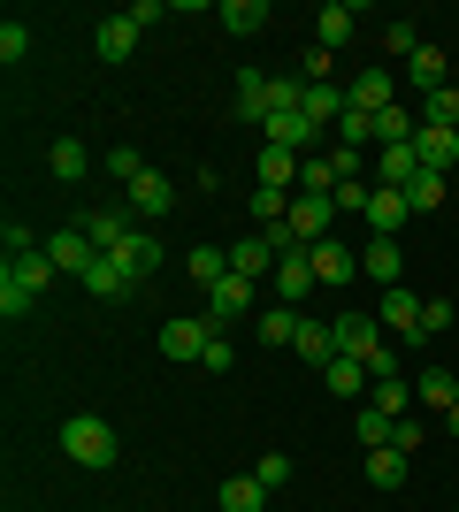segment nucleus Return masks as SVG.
Masks as SVG:
<instances>
[{"mask_svg":"<svg viewBox=\"0 0 459 512\" xmlns=\"http://www.w3.org/2000/svg\"><path fill=\"white\" fill-rule=\"evenodd\" d=\"M337 352L360 360L368 375H398V352L383 344V321L375 314H337Z\"/></svg>","mask_w":459,"mask_h":512,"instance_id":"obj_1","label":"nucleus"},{"mask_svg":"<svg viewBox=\"0 0 459 512\" xmlns=\"http://www.w3.org/2000/svg\"><path fill=\"white\" fill-rule=\"evenodd\" d=\"M62 451L77 459V467H115V428L100 421V413H69L62 421Z\"/></svg>","mask_w":459,"mask_h":512,"instance_id":"obj_2","label":"nucleus"},{"mask_svg":"<svg viewBox=\"0 0 459 512\" xmlns=\"http://www.w3.org/2000/svg\"><path fill=\"white\" fill-rule=\"evenodd\" d=\"M207 344H215V321H199V314H176V321H161V352L169 360H207Z\"/></svg>","mask_w":459,"mask_h":512,"instance_id":"obj_3","label":"nucleus"},{"mask_svg":"<svg viewBox=\"0 0 459 512\" xmlns=\"http://www.w3.org/2000/svg\"><path fill=\"white\" fill-rule=\"evenodd\" d=\"M138 31H146L138 8H115V16H100V31H92V54H100V62H131V54H138Z\"/></svg>","mask_w":459,"mask_h":512,"instance_id":"obj_4","label":"nucleus"},{"mask_svg":"<svg viewBox=\"0 0 459 512\" xmlns=\"http://www.w3.org/2000/svg\"><path fill=\"white\" fill-rule=\"evenodd\" d=\"M314 138H322V130L306 123V107H276V115L261 123V146H284V153H299V161H306V146H314Z\"/></svg>","mask_w":459,"mask_h":512,"instance_id":"obj_5","label":"nucleus"},{"mask_svg":"<svg viewBox=\"0 0 459 512\" xmlns=\"http://www.w3.org/2000/svg\"><path fill=\"white\" fill-rule=\"evenodd\" d=\"M345 107H360V115H383V107H398V77H391L383 62L360 69V77L345 85Z\"/></svg>","mask_w":459,"mask_h":512,"instance_id":"obj_6","label":"nucleus"},{"mask_svg":"<svg viewBox=\"0 0 459 512\" xmlns=\"http://www.w3.org/2000/svg\"><path fill=\"white\" fill-rule=\"evenodd\" d=\"M108 260H115V268H123V276L138 283V291H146V276L161 268V237H153V230H131V237H123V245H115Z\"/></svg>","mask_w":459,"mask_h":512,"instance_id":"obj_7","label":"nucleus"},{"mask_svg":"<svg viewBox=\"0 0 459 512\" xmlns=\"http://www.w3.org/2000/svg\"><path fill=\"white\" fill-rule=\"evenodd\" d=\"M253 291H261V283H245V276H222L215 291H207V321H215V329L245 321V314H253Z\"/></svg>","mask_w":459,"mask_h":512,"instance_id":"obj_8","label":"nucleus"},{"mask_svg":"<svg viewBox=\"0 0 459 512\" xmlns=\"http://www.w3.org/2000/svg\"><path fill=\"white\" fill-rule=\"evenodd\" d=\"M406 214H414V199L391 192V184H375V192H368V214H360V222H368V237H398V230H406Z\"/></svg>","mask_w":459,"mask_h":512,"instance_id":"obj_9","label":"nucleus"},{"mask_svg":"<svg viewBox=\"0 0 459 512\" xmlns=\"http://www.w3.org/2000/svg\"><path fill=\"white\" fill-rule=\"evenodd\" d=\"M46 260H54L62 276H85L92 260H100V245H92L85 230H54V237H46Z\"/></svg>","mask_w":459,"mask_h":512,"instance_id":"obj_10","label":"nucleus"},{"mask_svg":"<svg viewBox=\"0 0 459 512\" xmlns=\"http://www.w3.org/2000/svg\"><path fill=\"white\" fill-rule=\"evenodd\" d=\"M230 276H245V283L276 276V245H268V230H253V237H238V245H230Z\"/></svg>","mask_w":459,"mask_h":512,"instance_id":"obj_11","label":"nucleus"},{"mask_svg":"<svg viewBox=\"0 0 459 512\" xmlns=\"http://www.w3.org/2000/svg\"><path fill=\"white\" fill-rule=\"evenodd\" d=\"M360 276H375L383 291L406 283V253H398V237H368V253H360Z\"/></svg>","mask_w":459,"mask_h":512,"instance_id":"obj_12","label":"nucleus"},{"mask_svg":"<svg viewBox=\"0 0 459 512\" xmlns=\"http://www.w3.org/2000/svg\"><path fill=\"white\" fill-rule=\"evenodd\" d=\"M414 153H421V169H429V176H444V169L459 161V130H444V123H421V130H414Z\"/></svg>","mask_w":459,"mask_h":512,"instance_id":"obj_13","label":"nucleus"},{"mask_svg":"<svg viewBox=\"0 0 459 512\" xmlns=\"http://www.w3.org/2000/svg\"><path fill=\"white\" fill-rule=\"evenodd\" d=\"M245 115V123H268V115H276V77H261V69H245L238 77V100H230Z\"/></svg>","mask_w":459,"mask_h":512,"instance_id":"obj_14","label":"nucleus"},{"mask_svg":"<svg viewBox=\"0 0 459 512\" xmlns=\"http://www.w3.org/2000/svg\"><path fill=\"white\" fill-rule=\"evenodd\" d=\"M306 260H314V283H352V276H360V253H352V245H337V237H322Z\"/></svg>","mask_w":459,"mask_h":512,"instance_id":"obj_15","label":"nucleus"},{"mask_svg":"<svg viewBox=\"0 0 459 512\" xmlns=\"http://www.w3.org/2000/svg\"><path fill=\"white\" fill-rule=\"evenodd\" d=\"M329 222H337V207H329V199H314V192H291V230H299L306 245H322V237H329Z\"/></svg>","mask_w":459,"mask_h":512,"instance_id":"obj_16","label":"nucleus"},{"mask_svg":"<svg viewBox=\"0 0 459 512\" xmlns=\"http://www.w3.org/2000/svg\"><path fill=\"white\" fill-rule=\"evenodd\" d=\"M421 306H429V299H414L406 283H398V291H383V329H398L406 344H421Z\"/></svg>","mask_w":459,"mask_h":512,"instance_id":"obj_17","label":"nucleus"},{"mask_svg":"<svg viewBox=\"0 0 459 512\" xmlns=\"http://www.w3.org/2000/svg\"><path fill=\"white\" fill-rule=\"evenodd\" d=\"M352 31H360V8H352V0H329V8H322V23H314V46H329V54H337V46H345Z\"/></svg>","mask_w":459,"mask_h":512,"instance_id":"obj_18","label":"nucleus"},{"mask_svg":"<svg viewBox=\"0 0 459 512\" xmlns=\"http://www.w3.org/2000/svg\"><path fill=\"white\" fill-rule=\"evenodd\" d=\"M77 283H85L92 299H108V306H115V299H131V291H138V283H131V276H123V268H115V260H108V253L92 260V268H85V276H77Z\"/></svg>","mask_w":459,"mask_h":512,"instance_id":"obj_19","label":"nucleus"},{"mask_svg":"<svg viewBox=\"0 0 459 512\" xmlns=\"http://www.w3.org/2000/svg\"><path fill=\"white\" fill-rule=\"evenodd\" d=\"M306 367H329L337 360V321H299V344H291Z\"/></svg>","mask_w":459,"mask_h":512,"instance_id":"obj_20","label":"nucleus"},{"mask_svg":"<svg viewBox=\"0 0 459 512\" xmlns=\"http://www.w3.org/2000/svg\"><path fill=\"white\" fill-rule=\"evenodd\" d=\"M131 207H138V214H176V184H169L161 169H146V176L131 184Z\"/></svg>","mask_w":459,"mask_h":512,"instance_id":"obj_21","label":"nucleus"},{"mask_svg":"<svg viewBox=\"0 0 459 512\" xmlns=\"http://www.w3.org/2000/svg\"><path fill=\"white\" fill-rule=\"evenodd\" d=\"M77 230H85L92 245H100V253H115V245H123V237L138 230V222H131V214H123V207H108V214H85V222H77Z\"/></svg>","mask_w":459,"mask_h":512,"instance_id":"obj_22","label":"nucleus"},{"mask_svg":"<svg viewBox=\"0 0 459 512\" xmlns=\"http://www.w3.org/2000/svg\"><path fill=\"white\" fill-rule=\"evenodd\" d=\"M306 123L314 130H337V115H345V85H306Z\"/></svg>","mask_w":459,"mask_h":512,"instance_id":"obj_23","label":"nucleus"},{"mask_svg":"<svg viewBox=\"0 0 459 512\" xmlns=\"http://www.w3.org/2000/svg\"><path fill=\"white\" fill-rule=\"evenodd\" d=\"M215 23L230 31V39H253V31L268 23V8H261V0H222V8H215Z\"/></svg>","mask_w":459,"mask_h":512,"instance_id":"obj_24","label":"nucleus"},{"mask_svg":"<svg viewBox=\"0 0 459 512\" xmlns=\"http://www.w3.org/2000/svg\"><path fill=\"white\" fill-rule=\"evenodd\" d=\"M0 276H16L23 291H46V283L62 276V268H54V260H46V245H39V253H16V260H8V268H0Z\"/></svg>","mask_w":459,"mask_h":512,"instance_id":"obj_25","label":"nucleus"},{"mask_svg":"<svg viewBox=\"0 0 459 512\" xmlns=\"http://www.w3.org/2000/svg\"><path fill=\"white\" fill-rule=\"evenodd\" d=\"M314 291V260H276V306H299Z\"/></svg>","mask_w":459,"mask_h":512,"instance_id":"obj_26","label":"nucleus"},{"mask_svg":"<svg viewBox=\"0 0 459 512\" xmlns=\"http://www.w3.org/2000/svg\"><path fill=\"white\" fill-rule=\"evenodd\" d=\"M322 383L337 390V398H360V390H375V375H368V367H360V360H345V352H337V360L322 367Z\"/></svg>","mask_w":459,"mask_h":512,"instance_id":"obj_27","label":"nucleus"},{"mask_svg":"<svg viewBox=\"0 0 459 512\" xmlns=\"http://www.w3.org/2000/svg\"><path fill=\"white\" fill-rule=\"evenodd\" d=\"M261 505H268L261 474H230V482H222V512H261Z\"/></svg>","mask_w":459,"mask_h":512,"instance_id":"obj_28","label":"nucleus"},{"mask_svg":"<svg viewBox=\"0 0 459 512\" xmlns=\"http://www.w3.org/2000/svg\"><path fill=\"white\" fill-rule=\"evenodd\" d=\"M299 192H314V199L337 192V153H306L299 161Z\"/></svg>","mask_w":459,"mask_h":512,"instance_id":"obj_29","label":"nucleus"},{"mask_svg":"<svg viewBox=\"0 0 459 512\" xmlns=\"http://www.w3.org/2000/svg\"><path fill=\"white\" fill-rule=\"evenodd\" d=\"M261 184H276V192H299V153L261 146Z\"/></svg>","mask_w":459,"mask_h":512,"instance_id":"obj_30","label":"nucleus"},{"mask_svg":"<svg viewBox=\"0 0 459 512\" xmlns=\"http://www.w3.org/2000/svg\"><path fill=\"white\" fill-rule=\"evenodd\" d=\"M414 176H421V153H414V146H383V176H375V184H391V192H406Z\"/></svg>","mask_w":459,"mask_h":512,"instance_id":"obj_31","label":"nucleus"},{"mask_svg":"<svg viewBox=\"0 0 459 512\" xmlns=\"http://www.w3.org/2000/svg\"><path fill=\"white\" fill-rule=\"evenodd\" d=\"M414 398H421V406H429V413H452V406H459V383H452V375H444V367H429V375H421V383H414Z\"/></svg>","mask_w":459,"mask_h":512,"instance_id":"obj_32","label":"nucleus"},{"mask_svg":"<svg viewBox=\"0 0 459 512\" xmlns=\"http://www.w3.org/2000/svg\"><path fill=\"white\" fill-rule=\"evenodd\" d=\"M46 169L62 176V184H85V169H92V153H85V146H77V138H62V146L46 153Z\"/></svg>","mask_w":459,"mask_h":512,"instance_id":"obj_33","label":"nucleus"},{"mask_svg":"<svg viewBox=\"0 0 459 512\" xmlns=\"http://www.w3.org/2000/svg\"><path fill=\"white\" fill-rule=\"evenodd\" d=\"M391 413H383V406H360V413H352V436H360V444H368V451H383V444H391Z\"/></svg>","mask_w":459,"mask_h":512,"instance_id":"obj_34","label":"nucleus"},{"mask_svg":"<svg viewBox=\"0 0 459 512\" xmlns=\"http://www.w3.org/2000/svg\"><path fill=\"white\" fill-rule=\"evenodd\" d=\"M261 344H299V306H261Z\"/></svg>","mask_w":459,"mask_h":512,"instance_id":"obj_35","label":"nucleus"},{"mask_svg":"<svg viewBox=\"0 0 459 512\" xmlns=\"http://www.w3.org/2000/svg\"><path fill=\"white\" fill-rule=\"evenodd\" d=\"M368 406H383L391 421H406V406H414V390L398 383V375H375V390H368Z\"/></svg>","mask_w":459,"mask_h":512,"instance_id":"obj_36","label":"nucleus"},{"mask_svg":"<svg viewBox=\"0 0 459 512\" xmlns=\"http://www.w3.org/2000/svg\"><path fill=\"white\" fill-rule=\"evenodd\" d=\"M368 482L375 490H398V482H406V451H391V444L368 451Z\"/></svg>","mask_w":459,"mask_h":512,"instance_id":"obj_37","label":"nucleus"},{"mask_svg":"<svg viewBox=\"0 0 459 512\" xmlns=\"http://www.w3.org/2000/svg\"><path fill=\"white\" fill-rule=\"evenodd\" d=\"M222 276H230V253H215V245H192V283H199V291H215Z\"/></svg>","mask_w":459,"mask_h":512,"instance_id":"obj_38","label":"nucleus"},{"mask_svg":"<svg viewBox=\"0 0 459 512\" xmlns=\"http://www.w3.org/2000/svg\"><path fill=\"white\" fill-rule=\"evenodd\" d=\"M406 77H414L421 92H444V46H421L414 62H406Z\"/></svg>","mask_w":459,"mask_h":512,"instance_id":"obj_39","label":"nucleus"},{"mask_svg":"<svg viewBox=\"0 0 459 512\" xmlns=\"http://www.w3.org/2000/svg\"><path fill=\"white\" fill-rule=\"evenodd\" d=\"M421 123H444V130H459V85H444V92H421Z\"/></svg>","mask_w":459,"mask_h":512,"instance_id":"obj_40","label":"nucleus"},{"mask_svg":"<svg viewBox=\"0 0 459 512\" xmlns=\"http://www.w3.org/2000/svg\"><path fill=\"white\" fill-rule=\"evenodd\" d=\"M337 138L368 153V146H375V115H360V107H345V115H337Z\"/></svg>","mask_w":459,"mask_h":512,"instance_id":"obj_41","label":"nucleus"},{"mask_svg":"<svg viewBox=\"0 0 459 512\" xmlns=\"http://www.w3.org/2000/svg\"><path fill=\"white\" fill-rule=\"evenodd\" d=\"M421 46H429V39H421L414 23H383V54H406V62H414Z\"/></svg>","mask_w":459,"mask_h":512,"instance_id":"obj_42","label":"nucleus"},{"mask_svg":"<svg viewBox=\"0 0 459 512\" xmlns=\"http://www.w3.org/2000/svg\"><path fill=\"white\" fill-rule=\"evenodd\" d=\"M31 306H39V291H23L16 276H0V314H8V321H23Z\"/></svg>","mask_w":459,"mask_h":512,"instance_id":"obj_43","label":"nucleus"},{"mask_svg":"<svg viewBox=\"0 0 459 512\" xmlns=\"http://www.w3.org/2000/svg\"><path fill=\"white\" fill-rule=\"evenodd\" d=\"M406 199H414V214H429V207H444V176H429L421 169L414 184H406Z\"/></svg>","mask_w":459,"mask_h":512,"instance_id":"obj_44","label":"nucleus"},{"mask_svg":"<svg viewBox=\"0 0 459 512\" xmlns=\"http://www.w3.org/2000/svg\"><path fill=\"white\" fill-rule=\"evenodd\" d=\"M0 245H8V260H16V253H39V237H31V222H23V214H8V222H0Z\"/></svg>","mask_w":459,"mask_h":512,"instance_id":"obj_45","label":"nucleus"},{"mask_svg":"<svg viewBox=\"0 0 459 512\" xmlns=\"http://www.w3.org/2000/svg\"><path fill=\"white\" fill-rule=\"evenodd\" d=\"M368 192H375L368 176H360V184H337V192H329V207H337V214H368Z\"/></svg>","mask_w":459,"mask_h":512,"instance_id":"obj_46","label":"nucleus"},{"mask_svg":"<svg viewBox=\"0 0 459 512\" xmlns=\"http://www.w3.org/2000/svg\"><path fill=\"white\" fill-rule=\"evenodd\" d=\"M429 444V421H421V413H406V421L391 428V451H421Z\"/></svg>","mask_w":459,"mask_h":512,"instance_id":"obj_47","label":"nucleus"},{"mask_svg":"<svg viewBox=\"0 0 459 512\" xmlns=\"http://www.w3.org/2000/svg\"><path fill=\"white\" fill-rule=\"evenodd\" d=\"M31 54V31L23 23H0V62H23Z\"/></svg>","mask_w":459,"mask_h":512,"instance_id":"obj_48","label":"nucleus"},{"mask_svg":"<svg viewBox=\"0 0 459 512\" xmlns=\"http://www.w3.org/2000/svg\"><path fill=\"white\" fill-rule=\"evenodd\" d=\"M199 367H207V375H230V367H238V344H230V337H215V344H207V360H199Z\"/></svg>","mask_w":459,"mask_h":512,"instance_id":"obj_49","label":"nucleus"},{"mask_svg":"<svg viewBox=\"0 0 459 512\" xmlns=\"http://www.w3.org/2000/svg\"><path fill=\"white\" fill-rule=\"evenodd\" d=\"M253 474H261L268 490H284V482H291V459H284V451H261V467H253Z\"/></svg>","mask_w":459,"mask_h":512,"instance_id":"obj_50","label":"nucleus"},{"mask_svg":"<svg viewBox=\"0 0 459 512\" xmlns=\"http://www.w3.org/2000/svg\"><path fill=\"white\" fill-rule=\"evenodd\" d=\"M108 169L123 176V184H138V176H146V161H138V146H115V153H108Z\"/></svg>","mask_w":459,"mask_h":512,"instance_id":"obj_51","label":"nucleus"},{"mask_svg":"<svg viewBox=\"0 0 459 512\" xmlns=\"http://www.w3.org/2000/svg\"><path fill=\"white\" fill-rule=\"evenodd\" d=\"M437 329H452V299H429V306H421V337H437Z\"/></svg>","mask_w":459,"mask_h":512,"instance_id":"obj_52","label":"nucleus"},{"mask_svg":"<svg viewBox=\"0 0 459 512\" xmlns=\"http://www.w3.org/2000/svg\"><path fill=\"white\" fill-rule=\"evenodd\" d=\"M444 428H452V436H459V406H452V413H444Z\"/></svg>","mask_w":459,"mask_h":512,"instance_id":"obj_53","label":"nucleus"}]
</instances>
